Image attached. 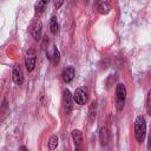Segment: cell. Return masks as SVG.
Masks as SVG:
<instances>
[{"label": "cell", "mask_w": 151, "mask_h": 151, "mask_svg": "<svg viewBox=\"0 0 151 151\" xmlns=\"http://www.w3.org/2000/svg\"><path fill=\"white\" fill-rule=\"evenodd\" d=\"M146 134V123L143 116H138L134 120V137L137 142L142 143L145 139Z\"/></svg>", "instance_id": "obj_1"}, {"label": "cell", "mask_w": 151, "mask_h": 151, "mask_svg": "<svg viewBox=\"0 0 151 151\" xmlns=\"http://www.w3.org/2000/svg\"><path fill=\"white\" fill-rule=\"evenodd\" d=\"M125 99H126V87L124 84L120 83L116 87V107H117V110L120 111L124 107Z\"/></svg>", "instance_id": "obj_2"}, {"label": "cell", "mask_w": 151, "mask_h": 151, "mask_svg": "<svg viewBox=\"0 0 151 151\" xmlns=\"http://www.w3.org/2000/svg\"><path fill=\"white\" fill-rule=\"evenodd\" d=\"M35 59H37V53L34 51V48H29L26 52V57H25V66L27 68L28 72H32L35 67Z\"/></svg>", "instance_id": "obj_3"}, {"label": "cell", "mask_w": 151, "mask_h": 151, "mask_svg": "<svg viewBox=\"0 0 151 151\" xmlns=\"http://www.w3.org/2000/svg\"><path fill=\"white\" fill-rule=\"evenodd\" d=\"M73 101L78 105H84L87 101V90L86 87H78L73 94Z\"/></svg>", "instance_id": "obj_4"}, {"label": "cell", "mask_w": 151, "mask_h": 151, "mask_svg": "<svg viewBox=\"0 0 151 151\" xmlns=\"http://www.w3.org/2000/svg\"><path fill=\"white\" fill-rule=\"evenodd\" d=\"M12 79L17 85H21L24 83V74H22L21 68L18 65H15L12 70Z\"/></svg>", "instance_id": "obj_5"}, {"label": "cell", "mask_w": 151, "mask_h": 151, "mask_svg": "<svg viewBox=\"0 0 151 151\" xmlns=\"http://www.w3.org/2000/svg\"><path fill=\"white\" fill-rule=\"evenodd\" d=\"M74 74H76L74 68H73L72 66H67V67H65V68L63 70V72H61V78H63V80H64L65 83H71L72 79L74 78Z\"/></svg>", "instance_id": "obj_6"}, {"label": "cell", "mask_w": 151, "mask_h": 151, "mask_svg": "<svg viewBox=\"0 0 151 151\" xmlns=\"http://www.w3.org/2000/svg\"><path fill=\"white\" fill-rule=\"evenodd\" d=\"M64 105H65V113L70 114L72 111V94L68 90L64 91Z\"/></svg>", "instance_id": "obj_7"}, {"label": "cell", "mask_w": 151, "mask_h": 151, "mask_svg": "<svg viewBox=\"0 0 151 151\" xmlns=\"http://www.w3.org/2000/svg\"><path fill=\"white\" fill-rule=\"evenodd\" d=\"M41 29H42V24L40 20H37L32 27V37L34 40H39L41 37Z\"/></svg>", "instance_id": "obj_8"}, {"label": "cell", "mask_w": 151, "mask_h": 151, "mask_svg": "<svg viewBox=\"0 0 151 151\" xmlns=\"http://www.w3.org/2000/svg\"><path fill=\"white\" fill-rule=\"evenodd\" d=\"M99 139H100V143L103 145H107L110 139H111V134H110V131L107 127H101L100 129V132H99Z\"/></svg>", "instance_id": "obj_9"}, {"label": "cell", "mask_w": 151, "mask_h": 151, "mask_svg": "<svg viewBox=\"0 0 151 151\" xmlns=\"http://www.w3.org/2000/svg\"><path fill=\"white\" fill-rule=\"evenodd\" d=\"M72 138H73V142H74V146H76V150H79L80 146H81V143H83V134L79 130H73L72 131Z\"/></svg>", "instance_id": "obj_10"}, {"label": "cell", "mask_w": 151, "mask_h": 151, "mask_svg": "<svg viewBox=\"0 0 151 151\" xmlns=\"http://www.w3.org/2000/svg\"><path fill=\"white\" fill-rule=\"evenodd\" d=\"M97 11H98L99 14L105 15V14H107L111 11V6L106 1H98V4H97Z\"/></svg>", "instance_id": "obj_11"}, {"label": "cell", "mask_w": 151, "mask_h": 151, "mask_svg": "<svg viewBox=\"0 0 151 151\" xmlns=\"http://www.w3.org/2000/svg\"><path fill=\"white\" fill-rule=\"evenodd\" d=\"M50 29H51V32L53 34H57L59 32V24L57 21V17L55 15L51 17V19H50Z\"/></svg>", "instance_id": "obj_12"}, {"label": "cell", "mask_w": 151, "mask_h": 151, "mask_svg": "<svg viewBox=\"0 0 151 151\" xmlns=\"http://www.w3.org/2000/svg\"><path fill=\"white\" fill-rule=\"evenodd\" d=\"M47 57H48L50 60H52V63L54 65H57L59 63V60H60V52H59V50L55 46H53V53H52V55L51 54H47Z\"/></svg>", "instance_id": "obj_13"}, {"label": "cell", "mask_w": 151, "mask_h": 151, "mask_svg": "<svg viewBox=\"0 0 151 151\" xmlns=\"http://www.w3.org/2000/svg\"><path fill=\"white\" fill-rule=\"evenodd\" d=\"M50 0H37L35 5H34V9H35V13H41L44 11V8L46 7V5L48 4Z\"/></svg>", "instance_id": "obj_14"}, {"label": "cell", "mask_w": 151, "mask_h": 151, "mask_svg": "<svg viewBox=\"0 0 151 151\" xmlns=\"http://www.w3.org/2000/svg\"><path fill=\"white\" fill-rule=\"evenodd\" d=\"M57 145H58V137L55 134H53L48 139V149L50 150H53V149L57 147Z\"/></svg>", "instance_id": "obj_15"}, {"label": "cell", "mask_w": 151, "mask_h": 151, "mask_svg": "<svg viewBox=\"0 0 151 151\" xmlns=\"http://www.w3.org/2000/svg\"><path fill=\"white\" fill-rule=\"evenodd\" d=\"M146 111L149 114H151V90L147 92V97H146Z\"/></svg>", "instance_id": "obj_16"}, {"label": "cell", "mask_w": 151, "mask_h": 151, "mask_svg": "<svg viewBox=\"0 0 151 151\" xmlns=\"http://www.w3.org/2000/svg\"><path fill=\"white\" fill-rule=\"evenodd\" d=\"M53 4H54V7L55 8H59L64 4V0H53Z\"/></svg>", "instance_id": "obj_17"}, {"label": "cell", "mask_w": 151, "mask_h": 151, "mask_svg": "<svg viewBox=\"0 0 151 151\" xmlns=\"http://www.w3.org/2000/svg\"><path fill=\"white\" fill-rule=\"evenodd\" d=\"M84 1H86V2H87V1H88V0H84Z\"/></svg>", "instance_id": "obj_18"}]
</instances>
